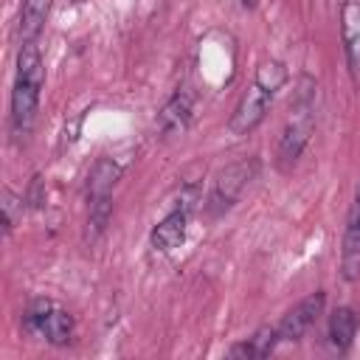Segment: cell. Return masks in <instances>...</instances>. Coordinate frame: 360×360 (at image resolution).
<instances>
[{
  "label": "cell",
  "instance_id": "1",
  "mask_svg": "<svg viewBox=\"0 0 360 360\" xmlns=\"http://www.w3.org/2000/svg\"><path fill=\"white\" fill-rule=\"evenodd\" d=\"M45 87V65L37 42H22L17 53V73L11 84V129L17 138H25L34 127L39 96Z\"/></svg>",
  "mask_w": 360,
  "mask_h": 360
},
{
  "label": "cell",
  "instance_id": "2",
  "mask_svg": "<svg viewBox=\"0 0 360 360\" xmlns=\"http://www.w3.org/2000/svg\"><path fill=\"white\" fill-rule=\"evenodd\" d=\"M284 82H287V68H284L278 59L262 62V65L256 68V76H253L250 87H248V90L242 93V98L236 101V107H233V112H231V121H228V129H231L233 135H248V132H253V129L264 121V115H267V110H270L276 93L284 87Z\"/></svg>",
  "mask_w": 360,
  "mask_h": 360
},
{
  "label": "cell",
  "instance_id": "3",
  "mask_svg": "<svg viewBox=\"0 0 360 360\" xmlns=\"http://www.w3.org/2000/svg\"><path fill=\"white\" fill-rule=\"evenodd\" d=\"M25 329L53 346H65L70 338H73V315L51 301V298H34L25 309Z\"/></svg>",
  "mask_w": 360,
  "mask_h": 360
},
{
  "label": "cell",
  "instance_id": "4",
  "mask_svg": "<svg viewBox=\"0 0 360 360\" xmlns=\"http://www.w3.org/2000/svg\"><path fill=\"white\" fill-rule=\"evenodd\" d=\"M312 90H304L298 96V104H295V112L292 118L287 121L281 138H278V149H276V166L278 169H290L295 166V160L301 158L304 146L309 143V135H312Z\"/></svg>",
  "mask_w": 360,
  "mask_h": 360
},
{
  "label": "cell",
  "instance_id": "5",
  "mask_svg": "<svg viewBox=\"0 0 360 360\" xmlns=\"http://www.w3.org/2000/svg\"><path fill=\"white\" fill-rule=\"evenodd\" d=\"M256 174V160L253 158H242V160H233L228 163L225 169L217 172L214 177V186H211V194L205 200V208L211 217H219L225 214L245 191V186L250 183V177Z\"/></svg>",
  "mask_w": 360,
  "mask_h": 360
},
{
  "label": "cell",
  "instance_id": "6",
  "mask_svg": "<svg viewBox=\"0 0 360 360\" xmlns=\"http://www.w3.org/2000/svg\"><path fill=\"white\" fill-rule=\"evenodd\" d=\"M323 304H326V295H323L321 290L312 292V295H307V298H301V301H298L292 309H287L284 318L276 323V326H278V338H281V340H301V338L315 326V321L321 318Z\"/></svg>",
  "mask_w": 360,
  "mask_h": 360
},
{
  "label": "cell",
  "instance_id": "7",
  "mask_svg": "<svg viewBox=\"0 0 360 360\" xmlns=\"http://www.w3.org/2000/svg\"><path fill=\"white\" fill-rule=\"evenodd\" d=\"M188 217H191V202L177 205L174 211H169L149 233V245L160 253H172L174 248H180L186 242V231H188Z\"/></svg>",
  "mask_w": 360,
  "mask_h": 360
},
{
  "label": "cell",
  "instance_id": "8",
  "mask_svg": "<svg viewBox=\"0 0 360 360\" xmlns=\"http://www.w3.org/2000/svg\"><path fill=\"white\" fill-rule=\"evenodd\" d=\"M340 270H343L346 281L360 278V186L354 188V200H352V208H349V217H346Z\"/></svg>",
  "mask_w": 360,
  "mask_h": 360
},
{
  "label": "cell",
  "instance_id": "9",
  "mask_svg": "<svg viewBox=\"0 0 360 360\" xmlns=\"http://www.w3.org/2000/svg\"><path fill=\"white\" fill-rule=\"evenodd\" d=\"M340 42L352 73H360V0H343L340 6Z\"/></svg>",
  "mask_w": 360,
  "mask_h": 360
},
{
  "label": "cell",
  "instance_id": "10",
  "mask_svg": "<svg viewBox=\"0 0 360 360\" xmlns=\"http://www.w3.org/2000/svg\"><path fill=\"white\" fill-rule=\"evenodd\" d=\"M51 3L53 0H22L20 17H17V34L22 42H37V37L42 34V28L48 22Z\"/></svg>",
  "mask_w": 360,
  "mask_h": 360
},
{
  "label": "cell",
  "instance_id": "11",
  "mask_svg": "<svg viewBox=\"0 0 360 360\" xmlns=\"http://www.w3.org/2000/svg\"><path fill=\"white\" fill-rule=\"evenodd\" d=\"M188 118H191V93L188 90H177L166 107L158 112V127L163 135H172V132H180L188 127Z\"/></svg>",
  "mask_w": 360,
  "mask_h": 360
},
{
  "label": "cell",
  "instance_id": "12",
  "mask_svg": "<svg viewBox=\"0 0 360 360\" xmlns=\"http://www.w3.org/2000/svg\"><path fill=\"white\" fill-rule=\"evenodd\" d=\"M118 177H121V166H118V163H112L110 158L96 160V166H93L90 174H87V194H90V202H96V200H110V194H112Z\"/></svg>",
  "mask_w": 360,
  "mask_h": 360
},
{
  "label": "cell",
  "instance_id": "13",
  "mask_svg": "<svg viewBox=\"0 0 360 360\" xmlns=\"http://www.w3.org/2000/svg\"><path fill=\"white\" fill-rule=\"evenodd\" d=\"M278 340H281V338H278V326H262V329H256L248 340L231 346L228 354H231V357H248V360L267 357V354L276 349Z\"/></svg>",
  "mask_w": 360,
  "mask_h": 360
},
{
  "label": "cell",
  "instance_id": "14",
  "mask_svg": "<svg viewBox=\"0 0 360 360\" xmlns=\"http://www.w3.org/2000/svg\"><path fill=\"white\" fill-rule=\"evenodd\" d=\"M357 335V315L352 307H338L329 315V343L335 352H346Z\"/></svg>",
  "mask_w": 360,
  "mask_h": 360
},
{
  "label": "cell",
  "instance_id": "15",
  "mask_svg": "<svg viewBox=\"0 0 360 360\" xmlns=\"http://www.w3.org/2000/svg\"><path fill=\"white\" fill-rule=\"evenodd\" d=\"M22 202H25V197L14 194L11 188H3V222H6V233H11L17 228V222L22 219Z\"/></svg>",
  "mask_w": 360,
  "mask_h": 360
},
{
  "label": "cell",
  "instance_id": "16",
  "mask_svg": "<svg viewBox=\"0 0 360 360\" xmlns=\"http://www.w3.org/2000/svg\"><path fill=\"white\" fill-rule=\"evenodd\" d=\"M39 188H42V177H39V174H34L31 188H28V194H25V202H31V208H39V205L45 202V194H42Z\"/></svg>",
  "mask_w": 360,
  "mask_h": 360
},
{
  "label": "cell",
  "instance_id": "17",
  "mask_svg": "<svg viewBox=\"0 0 360 360\" xmlns=\"http://www.w3.org/2000/svg\"><path fill=\"white\" fill-rule=\"evenodd\" d=\"M239 3V8H245V11H253L256 6H259V0H236Z\"/></svg>",
  "mask_w": 360,
  "mask_h": 360
}]
</instances>
